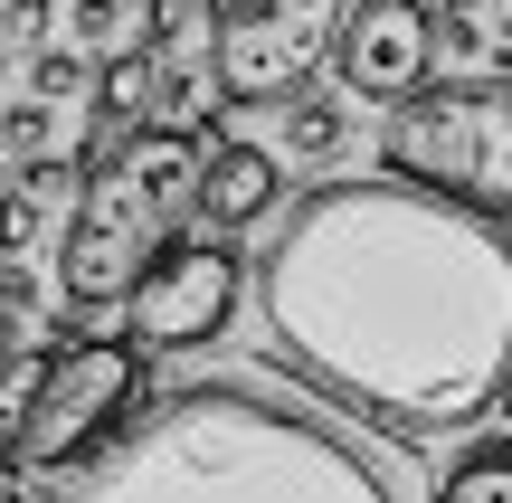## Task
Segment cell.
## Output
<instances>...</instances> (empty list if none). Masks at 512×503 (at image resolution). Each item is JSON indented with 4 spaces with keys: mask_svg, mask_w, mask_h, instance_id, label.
Here are the masks:
<instances>
[{
    "mask_svg": "<svg viewBox=\"0 0 512 503\" xmlns=\"http://www.w3.org/2000/svg\"><path fill=\"white\" fill-rule=\"evenodd\" d=\"M0 10H10V0H0Z\"/></svg>",
    "mask_w": 512,
    "mask_h": 503,
    "instance_id": "603a6c76",
    "label": "cell"
},
{
    "mask_svg": "<svg viewBox=\"0 0 512 503\" xmlns=\"http://www.w3.org/2000/svg\"><path fill=\"white\" fill-rule=\"evenodd\" d=\"M133 133H162V57H152L143 38L95 67V124H86V152H76V162H105Z\"/></svg>",
    "mask_w": 512,
    "mask_h": 503,
    "instance_id": "30bf717a",
    "label": "cell"
},
{
    "mask_svg": "<svg viewBox=\"0 0 512 503\" xmlns=\"http://www.w3.org/2000/svg\"><path fill=\"white\" fill-rule=\"evenodd\" d=\"M76 200H86V162H29L0 190V266H29L48 238H67Z\"/></svg>",
    "mask_w": 512,
    "mask_h": 503,
    "instance_id": "8fae6325",
    "label": "cell"
},
{
    "mask_svg": "<svg viewBox=\"0 0 512 503\" xmlns=\"http://www.w3.org/2000/svg\"><path fill=\"white\" fill-rule=\"evenodd\" d=\"M351 143V95H294L285 105V162H332Z\"/></svg>",
    "mask_w": 512,
    "mask_h": 503,
    "instance_id": "4fadbf2b",
    "label": "cell"
},
{
    "mask_svg": "<svg viewBox=\"0 0 512 503\" xmlns=\"http://www.w3.org/2000/svg\"><path fill=\"white\" fill-rule=\"evenodd\" d=\"M380 162H389V181H418L437 200L512 228V76L427 86L408 114H389Z\"/></svg>",
    "mask_w": 512,
    "mask_h": 503,
    "instance_id": "277c9868",
    "label": "cell"
},
{
    "mask_svg": "<svg viewBox=\"0 0 512 503\" xmlns=\"http://www.w3.org/2000/svg\"><path fill=\"white\" fill-rule=\"evenodd\" d=\"M437 503H512V447L456 456V466H446V485H437Z\"/></svg>",
    "mask_w": 512,
    "mask_h": 503,
    "instance_id": "5bb4252c",
    "label": "cell"
},
{
    "mask_svg": "<svg viewBox=\"0 0 512 503\" xmlns=\"http://www.w3.org/2000/svg\"><path fill=\"white\" fill-rule=\"evenodd\" d=\"M0 143H10L19 162H48V143H57V105H10V114H0Z\"/></svg>",
    "mask_w": 512,
    "mask_h": 503,
    "instance_id": "e0dca14e",
    "label": "cell"
},
{
    "mask_svg": "<svg viewBox=\"0 0 512 503\" xmlns=\"http://www.w3.org/2000/svg\"><path fill=\"white\" fill-rule=\"evenodd\" d=\"M266 352L389 437H456L512 399V228L418 181H323L256 257Z\"/></svg>",
    "mask_w": 512,
    "mask_h": 503,
    "instance_id": "6da1fadb",
    "label": "cell"
},
{
    "mask_svg": "<svg viewBox=\"0 0 512 503\" xmlns=\"http://www.w3.org/2000/svg\"><path fill=\"white\" fill-rule=\"evenodd\" d=\"M124 29V0H67V48H105Z\"/></svg>",
    "mask_w": 512,
    "mask_h": 503,
    "instance_id": "d6986e66",
    "label": "cell"
},
{
    "mask_svg": "<svg viewBox=\"0 0 512 503\" xmlns=\"http://www.w3.org/2000/svg\"><path fill=\"white\" fill-rule=\"evenodd\" d=\"M57 10H67V0H10V10H0V38H10V48H57Z\"/></svg>",
    "mask_w": 512,
    "mask_h": 503,
    "instance_id": "ac0fdd59",
    "label": "cell"
},
{
    "mask_svg": "<svg viewBox=\"0 0 512 503\" xmlns=\"http://www.w3.org/2000/svg\"><path fill=\"white\" fill-rule=\"evenodd\" d=\"M0 503H19V485H0Z\"/></svg>",
    "mask_w": 512,
    "mask_h": 503,
    "instance_id": "7402d4cb",
    "label": "cell"
},
{
    "mask_svg": "<svg viewBox=\"0 0 512 503\" xmlns=\"http://www.w3.org/2000/svg\"><path fill=\"white\" fill-rule=\"evenodd\" d=\"M57 380V352H0V466H19V447H29V418L38 399H48Z\"/></svg>",
    "mask_w": 512,
    "mask_h": 503,
    "instance_id": "7c38bea8",
    "label": "cell"
},
{
    "mask_svg": "<svg viewBox=\"0 0 512 503\" xmlns=\"http://www.w3.org/2000/svg\"><path fill=\"white\" fill-rule=\"evenodd\" d=\"M200 162L209 143H190V133H133L124 152L86 162L76 228L57 238V295L76 304V323H95L105 304H133V285L171 257V228L200 219Z\"/></svg>",
    "mask_w": 512,
    "mask_h": 503,
    "instance_id": "3957f363",
    "label": "cell"
},
{
    "mask_svg": "<svg viewBox=\"0 0 512 503\" xmlns=\"http://www.w3.org/2000/svg\"><path fill=\"white\" fill-rule=\"evenodd\" d=\"M332 76H342L351 105L408 114V105L427 95V76H437V19H427L418 0H361V10H351V29H342Z\"/></svg>",
    "mask_w": 512,
    "mask_h": 503,
    "instance_id": "ba28073f",
    "label": "cell"
},
{
    "mask_svg": "<svg viewBox=\"0 0 512 503\" xmlns=\"http://www.w3.org/2000/svg\"><path fill=\"white\" fill-rule=\"evenodd\" d=\"M38 295H48V285H38L29 266H0V314H29Z\"/></svg>",
    "mask_w": 512,
    "mask_h": 503,
    "instance_id": "ffe728a7",
    "label": "cell"
},
{
    "mask_svg": "<svg viewBox=\"0 0 512 503\" xmlns=\"http://www.w3.org/2000/svg\"><path fill=\"white\" fill-rule=\"evenodd\" d=\"M238 295H247V266L228 238H171V257L133 285L124 323L143 352H200L238 323Z\"/></svg>",
    "mask_w": 512,
    "mask_h": 503,
    "instance_id": "52a82bcc",
    "label": "cell"
},
{
    "mask_svg": "<svg viewBox=\"0 0 512 503\" xmlns=\"http://www.w3.org/2000/svg\"><path fill=\"white\" fill-rule=\"evenodd\" d=\"M484 57H494V29H484V10H437V67H465V86H475Z\"/></svg>",
    "mask_w": 512,
    "mask_h": 503,
    "instance_id": "2e32d148",
    "label": "cell"
},
{
    "mask_svg": "<svg viewBox=\"0 0 512 503\" xmlns=\"http://www.w3.org/2000/svg\"><path fill=\"white\" fill-rule=\"evenodd\" d=\"M361 0H219V95L228 105H294L304 76L342 57Z\"/></svg>",
    "mask_w": 512,
    "mask_h": 503,
    "instance_id": "8992f818",
    "label": "cell"
},
{
    "mask_svg": "<svg viewBox=\"0 0 512 503\" xmlns=\"http://www.w3.org/2000/svg\"><path fill=\"white\" fill-rule=\"evenodd\" d=\"M76 95H95L86 48H38L29 57V105H76Z\"/></svg>",
    "mask_w": 512,
    "mask_h": 503,
    "instance_id": "9a60e30c",
    "label": "cell"
},
{
    "mask_svg": "<svg viewBox=\"0 0 512 503\" xmlns=\"http://www.w3.org/2000/svg\"><path fill=\"white\" fill-rule=\"evenodd\" d=\"M285 190V152L238 143V133H209V162H200V238H228V228H256Z\"/></svg>",
    "mask_w": 512,
    "mask_h": 503,
    "instance_id": "9c48e42d",
    "label": "cell"
},
{
    "mask_svg": "<svg viewBox=\"0 0 512 503\" xmlns=\"http://www.w3.org/2000/svg\"><path fill=\"white\" fill-rule=\"evenodd\" d=\"M0 86H10V48H0Z\"/></svg>",
    "mask_w": 512,
    "mask_h": 503,
    "instance_id": "44dd1931",
    "label": "cell"
},
{
    "mask_svg": "<svg viewBox=\"0 0 512 503\" xmlns=\"http://www.w3.org/2000/svg\"><path fill=\"white\" fill-rule=\"evenodd\" d=\"M48 503H399L332 418L247 380H190L152 399L105 456L57 475Z\"/></svg>",
    "mask_w": 512,
    "mask_h": 503,
    "instance_id": "7a4b0ae2",
    "label": "cell"
},
{
    "mask_svg": "<svg viewBox=\"0 0 512 503\" xmlns=\"http://www.w3.org/2000/svg\"><path fill=\"white\" fill-rule=\"evenodd\" d=\"M143 390H152V352H143V342H67L48 399H38V418H29L19 466L48 475V485H57V475H76L86 456H105L114 437L152 409Z\"/></svg>",
    "mask_w": 512,
    "mask_h": 503,
    "instance_id": "5b68a950",
    "label": "cell"
}]
</instances>
